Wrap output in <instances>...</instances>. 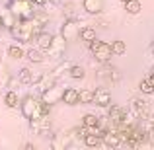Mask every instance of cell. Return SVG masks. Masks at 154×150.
I'll use <instances>...</instances> for the list:
<instances>
[{"label": "cell", "mask_w": 154, "mask_h": 150, "mask_svg": "<svg viewBox=\"0 0 154 150\" xmlns=\"http://www.w3.org/2000/svg\"><path fill=\"white\" fill-rule=\"evenodd\" d=\"M4 103L6 107H18V103H22L18 98V92L16 90H6L4 92Z\"/></svg>", "instance_id": "cell-21"}, {"label": "cell", "mask_w": 154, "mask_h": 150, "mask_svg": "<svg viewBox=\"0 0 154 150\" xmlns=\"http://www.w3.org/2000/svg\"><path fill=\"white\" fill-rule=\"evenodd\" d=\"M125 107H119V105H109V113H107V119L111 121V127H117V125L123 121L125 117Z\"/></svg>", "instance_id": "cell-12"}, {"label": "cell", "mask_w": 154, "mask_h": 150, "mask_svg": "<svg viewBox=\"0 0 154 150\" xmlns=\"http://www.w3.org/2000/svg\"><path fill=\"white\" fill-rule=\"evenodd\" d=\"M8 57L20 60V59H23V57H26V51H23L20 45H10V47H8Z\"/></svg>", "instance_id": "cell-28"}, {"label": "cell", "mask_w": 154, "mask_h": 150, "mask_svg": "<svg viewBox=\"0 0 154 150\" xmlns=\"http://www.w3.org/2000/svg\"><path fill=\"white\" fill-rule=\"evenodd\" d=\"M131 109L137 113V117H139L140 121H143V119H148V117H150V113H148V103H146L144 99H133Z\"/></svg>", "instance_id": "cell-13"}, {"label": "cell", "mask_w": 154, "mask_h": 150, "mask_svg": "<svg viewBox=\"0 0 154 150\" xmlns=\"http://www.w3.org/2000/svg\"><path fill=\"white\" fill-rule=\"evenodd\" d=\"M0 29H2V20H0Z\"/></svg>", "instance_id": "cell-38"}, {"label": "cell", "mask_w": 154, "mask_h": 150, "mask_svg": "<svg viewBox=\"0 0 154 150\" xmlns=\"http://www.w3.org/2000/svg\"><path fill=\"white\" fill-rule=\"evenodd\" d=\"M80 39H82V41H86V43H90V41H94V39H98V35H96V27L84 26L82 31H80Z\"/></svg>", "instance_id": "cell-22"}, {"label": "cell", "mask_w": 154, "mask_h": 150, "mask_svg": "<svg viewBox=\"0 0 154 150\" xmlns=\"http://www.w3.org/2000/svg\"><path fill=\"white\" fill-rule=\"evenodd\" d=\"M152 72H154V66H152Z\"/></svg>", "instance_id": "cell-40"}, {"label": "cell", "mask_w": 154, "mask_h": 150, "mask_svg": "<svg viewBox=\"0 0 154 150\" xmlns=\"http://www.w3.org/2000/svg\"><path fill=\"white\" fill-rule=\"evenodd\" d=\"M8 6H10L12 12L22 20L31 18V16L35 14V2L33 0H12Z\"/></svg>", "instance_id": "cell-4"}, {"label": "cell", "mask_w": 154, "mask_h": 150, "mask_svg": "<svg viewBox=\"0 0 154 150\" xmlns=\"http://www.w3.org/2000/svg\"><path fill=\"white\" fill-rule=\"evenodd\" d=\"M72 131L70 133H66V131H60V133H57L55 136L51 139V148L53 150H64V148H68L72 144Z\"/></svg>", "instance_id": "cell-8"}, {"label": "cell", "mask_w": 154, "mask_h": 150, "mask_svg": "<svg viewBox=\"0 0 154 150\" xmlns=\"http://www.w3.org/2000/svg\"><path fill=\"white\" fill-rule=\"evenodd\" d=\"M102 142H103L102 135H96V133H86V135H84V144H86L88 148H96Z\"/></svg>", "instance_id": "cell-20"}, {"label": "cell", "mask_w": 154, "mask_h": 150, "mask_svg": "<svg viewBox=\"0 0 154 150\" xmlns=\"http://www.w3.org/2000/svg\"><path fill=\"white\" fill-rule=\"evenodd\" d=\"M10 78H12V74H10V70H8L6 63L0 60V94H2V90H8Z\"/></svg>", "instance_id": "cell-19"}, {"label": "cell", "mask_w": 154, "mask_h": 150, "mask_svg": "<svg viewBox=\"0 0 154 150\" xmlns=\"http://www.w3.org/2000/svg\"><path fill=\"white\" fill-rule=\"evenodd\" d=\"M146 78H148V82H150V84H152V86H154V72H150V74H148V76H146Z\"/></svg>", "instance_id": "cell-35"}, {"label": "cell", "mask_w": 154, "mask_h": 150, "mask_svg": "<svg viewBox=\"0 0 154 150\" xmlns=\"http://www.w3.org/2000/svg\"><path fill=\"white\" fill-rule=\"evenodd\" d=\"M68 74H70V78H74V80H82L84 76H86V70H84V66H80V64H72L70 70H68Z\"/></svg>", "instance_id": "cell-27"}, {"label": "cell", "mask_w": 154, "mask_h": 150, "mask_svg": "<svg viewBox=\"0 0 154 150\" xmlns=\"http://www.w3.org/2000/svg\"><path fill=\"white\" fill-rule=\"evenodd\" d=\"M64 14H66V18H76V16H74V6H72L70 2L64 6Z\"/></svg>", "instance_id": "cell-32"}, {"label": "cell", "mask_w": 154, "mask_h": 150, "mask_svg": "<svg viewBox=\"0 0 154 150\" xmlns=\"http://www.w3.org/2000/svg\"><path fill=\"white\" fill-rule=\"evenodd\" d=\"M98 78H107L109 82H119L121 80V72L117 70V68H113V66H103V68H100V72H98Z\"/></svg>", "instance_id": "cell-15"}, {"label": "cell", "mask_w": 154, "mask_h": 150, "mask_svg": "<svg viewBox=\"0 0 154 150\" xmlns=\"http://www.w3.org/2000/svg\"><path fill=\"white\" fill-rule=\"evenodd\" d=\"M20 84H22L20 76H18V78H14V76H12V78H10V84H8V90H16V86H20Z\"/></svg>", "instance_id": "cell-33"}, {"label": "cell", "mask_w": 154, "mask_h": 150, "mask_svg": "<svg viewBox=\"0 0 154 150\" xmlns=\"http://www.w3.org/2000/svg\"><path fill=\"white\" fill-rule=\"evenodd\" d=\"M82 8L86 14L98 16L103 12V0H82Z\"/></svg>", "instance_id": "cell-11"}, {"label": "cell", "mask_w": 154, "mask_h": 150, "mask_svg": "<svg viewBox=\"0 0 154 150\" xmlns=\"http://www.w3.org/2000/svg\"><path fill=\"white\" fill-rule=\"evenodd\" d=\"M66 39L63 37V35H55V39H53V45H51V49L47 51V57L49 59H60V57L64 55V49H66Z\"/></svg>", "instance_id": "cell-9"}, {"label": "cell", "mask_w": 154, "mask_h": 150, "mask_svg": "<svg viewBox=\"0 0 154 150\" xmlns=\"http://www.w3.org/2000/svg\"><path fill=\"white\" fill-rule=\"evenodd\" d=\"M125 10H127V14L137 16L143 10V4H140V0H127V2H125Z\"/></svg>", "instance_id": "cell-23"}, {"label": "cell", "mask_w": 154, "mask_h": 150, "mask_svg": "<svg viewBox=\"0 0 154 150\" xmlns=\"http://www.w3.org/2000/svg\"><path fill=\"white\" fill-rule=\"evenodd\" d=\"M96 105H100V107H107V105H111V94H109L107 88H98L96 90Z\"/></svg>", "instance_id": "cell-16"}, {"label": "cell", "mask_w": 154, "mask_h": 150, "mask_svg": "<svg viewBox=\"0 0 154 150\" xmlns=\"http://www.w3.org/2000/svg\"><path fill=\"white\" fill-rule=\"evenodd\" d=\"M20 107H22V115L26 117L27 121L43 115V99L35 98V96H26V98L22 99V103H20Z\"/></svg>", "instance_id": "cell-2"}, {"label": "cell", "mask_w": 154, "mask_h": 150, "mask_svg": "<svg viewBox=\"0 0 154 150\" xmlns=\"http://www.w3.org/2000/svg\"><path fill=\"white\" fill-rule=\"evenodd\" d=\"M0 20H2V27L10 31L12 27H14V23L18 22L20 18L14 14V12H12V8L8 6V8H2V10H0Z\"/></svg>", "instance_id": "cell-10"}, {"label": "cell", "mask_w": 154, "mask_h": 150, "mask_svg": "<svg viewBox=\"0 0 154 150\" xmlns=\"http://www.w3.org/2000/svg\"><path fill=\"white\" fill-rule=\"evenodd\" d=\"M94 101H96V90H90V88L80 90V103H82V105L94 103Z\"/></svg>", "instance_id": "cell-24"}, {"label": "cell", "mask_w": 154, "mask_h": 150, "mask_svg": "<svg viewBox=\"0 0 154 150\" xmlns=\"http://www.w3.org/2000/svg\"><path fill=\"white\" fill-rule=\"evenodd\" d=\"M63 101L66 105L80 103V92L76 90V88H66V90H64V96H63Z\"/></svg>", "instance_id": "cell-18"}, {"label": "cell", "mask_w": 154, "mask_h": 150, "mask_svg": "<svg viewBox=\"0 0 154 150\" xmlns=\"http://www.w3.org/2000/svg\"><path fill=\"white\" fill-rule=\"evenodd\" d=\"M139 90L143 92V94H146V96H150V94H154V86H152L150 82H148V78L140 80V84H139Z\"/></svg>", "instance_id": "cell-30"}, {"label": "cell", "mask_w": 154, "mask_h": 150, "mask_svg": "<svg viewBox=\"0 0 154 150\" xmlns=\"http://www.w3.org/2000/svg\"><path fill=\"white\" fill-rule=\"evenodd\" d=\"M150 55H154V41H152V45H150Z\"/></svg>", "instance_id": "cell-37"}, {"label": "cell", "mask_w": 154, "mask_h": 150, "mask_svg": "<svg viewBox=\"0 0 154 150\" xmlns=\"http://www.w3.org/2000/svg\"><path fill=\"white\" fill-rule=\"evenodd\" d=\"M88 45H90V51H92V55H94V59L98 60L100 64H107L109 60H111V57H113L111 43H107V41H98V39H94V41H90Z\"/></svg>", "instance_id": "cell-3"}, {"label": "cell", "mask_w": 154, "mask_h": 150, "mask_svg": "<svg viewBox=\"0 0 154 150\" xmlns=\"http://www.w3.org/2000/svg\"><path fill=\"white\" fill-rule=\"evenodd\" d=\"M119 2H123V4H125V2H127V0H119Z\"/></svg>", "instance_id": "cell-39"}, {"label": "cell", "mask_w": 154, "mask_h": 150, "mask_svg": "<svg viewBox=\"0 0 154 150\" xmlns=\"http://www.w3.org/2000/svg\"><path fill=\"white\" fill-rule=\"evenodd\" d=\"M53 39H55V35L49 33L47 29H43L41 33H39L37 37H35V43H37V47H39V49H43V51L47 53V51L51 49V45H53Z\"/></svg>", "instance_id": "cell-14"}, {"label": "cell", "mask_w": 154, "mask_h": 150, "mask_svg": "<svg viewBox=\"0 0 154 150\" xmlns=\"http://www.w3.org/2000/svg\"><path fill=\"white\" fill-rule=\"evenodd\" d=\"M102 14H103V12H102ZM102 14L96 16V23H98V26H102V27H109V23H111V18H107V16H102Z\"/></svg>", "instance_id": "cell-31"}, {"label": "cell", "mask_w": 154, "mask_h": 150, "mask_svg": "<svg viewBox=\"0 0 154 150\" xmlns=\"http://www.w3.org/2000/svg\"><path fill=\"white\" fill-rule=\"evenodd\" d=\"M49 2H51V4H60L63 0H49Z\"/></svg>", "instance_id": "cell-36"}, {"label": "cell", "mask_w": 154, "mask_h": 150, "mask_svg": "<svg viewBox=\"0 0 154 150\" xmlns=\"http://www.w3.org/2000/svg\"><path fill=\"white\" fill-rule=\"evenodd\" d=\"M33 2H35V6L41 8V6H45V4H49V0H33Z\"/></svg>", "instance_id": "cell-34"}, {"label": "cell", "mask_w": 154, "mask_h": 150, "mask_svg": "<svg viewBox=\"0 0 154 150\" xmlns=\"http://www.w3.org/2000/svg\"><path fill=\"white\" fill-rule=\"evenodd\" d=\"M111 49H113V55L119 57L127 51V45H125V41H121V39H115V41H111Z\"/></svg>", "instance_id": "cell-29"}, {"label": "cell", "mask_w": 154, "mask_h": 150, "mask_svg": "<svg viewBox=\"0 0 154 150\" xmlns=\"http://www.w3.org/2000/svg\"><path fill=\"white\" fill-rule=\"evenodd\" d=\"M80 31H82V27H80L76 18H66L63 22V26H60V35L66 41H76L80 37Z\"/></svg>", "instance_id": "cell-5"}, {"label": "cell", "mask_w": 154, "mask_h": 150, "mask_svg": "<svg viewBox=\"0 0 154 150\" xmlns=\"http://www.w3.org/2000/svg\"><path fill=\"white\" fill-rule=\"evenodd\" d=\"M20 80H22V84H26V86H33L35 74L29 68H22V70H20Z\"/></svg>", "instance_id": "cell-25"}, {"label": "cell", "mask_w": 154, "mask_h": 150, "mask_svg": "<svg viewBox=\"0 0 154 150\" xmlns=\"http://www.w3.org/2000/svg\"><path fill=\"white\" fill-rule=\"evenodd\" d=\"M152 119H154V115H152Z\"/></svg>", "instance_id": "cell-41"}, {"label": "cell", "mask_w": 154, "mask_h": 150, "mask_svg": "<svg viewBox=\"0 0 154 150\" xmlns=\"http://www.w3.org/2000/svg\"><path fill=\"white\" fill-rule=\"evenodd\" d=\"M29 129L33 135H47L51 131V119L49 115H41V117H35V119L29 121Z\"/></svg>", "instance_id": "cell-6"}, {"label": "cell", "mask_w": 154, "mask_h": 150, "mask_svg": "<svg viewBox=\"0 0 154 150\" xmlns=\"http://www.w3.org/2000/svg\"><path fill=\"white\" fill-rule=\"evenodd\" d=\"M82 125L84 127H98L100 125V117L96 115V113H86V115L82 117Z\"/></svg>", "instance_id": "cell-26"}, {"label": "cell", "mask_w": 154, "mask_h": 150, "mask_svg": "<svg viewBox=\"0 0 154 150\" xmlns=\"http://www.w3.org/2000/svg\"><path fill=\"white\" fill-rule=\"evenodd\" d=\"M64 90H66V88H63V86H59V84H55V86H51L49 90L43 92V94H41V99L45 101V103L55 105V103H59V101H63Z\"/></svg>", "instance_id": "cell-7"}, {"label": "cell", "mask_w": 154, "mask_h": 150, "mask_svg": "<svg viewBox=\"0 0 154 150\" xmlns=\"http://www.w3.org/2000/svg\"><path fill=\"white\" fill-rule=\"evenodd\" d=\"M10 33H12V37H14L18 43H29V41H33V39L37 37L35 23H33L31 18H26V20L20 18L18 22L14 23V27L10 29Z\"/></svg>", "instance_id": "cell-1"}, {"label": "cell", "mask_w": 154, "mask_h": 150, "mask_svg": "<svg viewBox=\"0 0 154 150\" xmlns=\"http://www.w3.org/2000/svg\"><path fill=\"white\" fill-rule=\"evenodd\" d=\"M45 57H47V53L43 51V49H39V47H35V49H27V51H26V59L29 60L31 64L43 63V60H45Z\"/></svg>", "instance_id": "cell-17"}]
</instances>
